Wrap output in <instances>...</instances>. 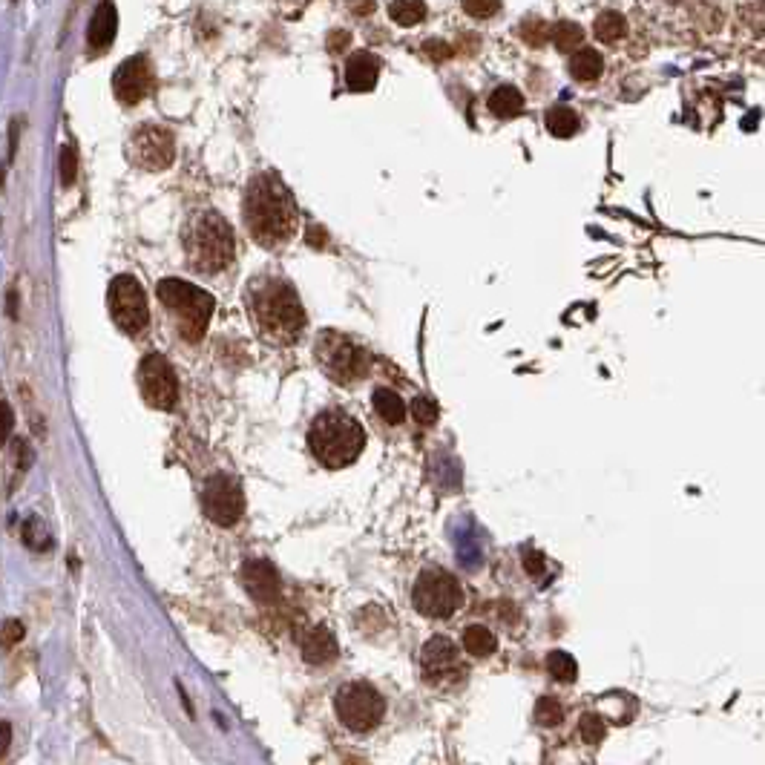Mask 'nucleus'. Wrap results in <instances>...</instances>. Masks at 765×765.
<instances>
[{"mask_svg": "<svg viewBox=\"0 0 765 765\" xmlns=\"http://www.w3.org/2000/svg\"><path fill=\"white\" fill-rule=\"evenodd\" d=\"M24 544L29 550H47L49 544H52V538H49L47 527H44V521L38 518V515H32V518H26L24 524Z\"/></svg>", "mask_w": 765, "mask_h": 765, "instance_id": "cd10ccee", "label": "nucleus"}, {"mask_svg": "<svg viewBox=\"0 0 765 765\" xmlns=\"http://www.w3.org/2000/svg\"><path fill=\"white\" fill-rule=\"evenodd\" d=\"M581 740L587 742V745H599L604 740V734H607V725H604L602 717H596V714H584L581 717Z\"/></svg>", "mask_w": 765, "mask_h": 765, "instance_id": "c756f323", "label": "nucleus"}, {"mask_svg": "<svg viewBox=\"0 0 765 765\" xmlns=\"http://www.w3.org/2000/svg\"><path fill=\"white\" fill-rule=\"evenodd\" d=\"M202 510L208 515L213 524L219 527H231L242 518L245 512V495H242V484L231 478V475H213L205 489H202Z\"/></svg>", "mask_w": 765, "mask_h": 765, "instance_id": "f8f14e48", "label": "nucleus"}, {"mask_svg": "<svg viewBox=\"0 0 765 765\" xmlns=\"http://www.w3.org/2000/svg\"><path fill=\"white\" fill-rule=\"evenodd\" d=\"M535 719H538L541 725H547V728H556L558 722L564 719V708H561V702L553 699V696H541V699H538V705H535Z\"/></svg>", "mask_w": 765, "mask_h": 765, "instance_id": "c85d7f7f", "label": "nucleus"}, {"mask_svg": "<svg viewBox=\"0 0 765 765\" xmlns=\"http://www.w3.org/2000/svg\"><path fill=\"white\" fill-rule=\"evenodd\" d=\"M489 110L498 118H515L524 110V95H521V90L504 84V87H498L495 93L489 95Z\"/></svg>", "mask_w": 765, "mask_h": 765, "instance_id": "aec40b11", "label": "nucleus"}, {"mask_svg": "<svg viewBox=\"0 0 765 765\" xmlns=\"http://www.w3.org/2000/svg\"><path fill=\"white\" fill-rule=\"evenodd\" d=\"M242 584H245L248 596L259 604H274L282 596L279 573L268 561H248L242 567Z\"/></svg>", "mask_w": 765, "mask_h": 765, "instance_id": "2eb2a0df", "label": "nucleus"}, {"mask_svg": "<svg viewBox=\"0 0 765 765\" xmlns=\"http://www.w3.org/2000/svg\"><path fill=\"white\" fill-rule=\"evenodd\" d=\"M6 745H9V725L3 722V728H0V754H6Z\"/></svg>", "mask_w": 765, "mask_h": 765, "instance_id": "37998d69", "label": "nucleus"}, {"mask_svg": "<svg viewBox=\"0 0 765 765\" xmlns=\"http://www.w3.org/2000/svg\"><path fill=\"white\" fill-rule=\"evenodd\" d=\"M141 395L156 409H173L179 400V380L162 354H147L139 366Z\"/></svg>", "mask_w": 765, "mask_h": 765, "instance_id": "ddd939ff", "label": "nucleus"}, {"mask_svg": "<svg viewBox=\"0 0 765 765\" xmlns=\"http://www.w3.org/2000/svg\"><path fill=\"white\" fill-rule=\"evenodd\" d=\"M547 671H550V676L558 679V682L573 685V682H576V676H579V665H576V659H573L570 653H564V650H553V653L547 656Z\"/></svg>", "mask_w": 765, "mask_h": 765, "instance_id": "393cba45", "label": "nucleus"}, {"mask_svg": "<svg viewBox=\"0 0 765 765\" xmlns=\"http://www.w3.org/2000/svg\"><path fill=\"white\" fill-rule=\"evenodd\" d=\"M314 351H317L320 369H323L331 380L343 383V386H348V383H354V380H360V377L369 374L371 357L366 354V348L357 346L354 340H348L346 334L323 331Z\"/></svg>", "mask_w": 765, "mask_h": 765, "instance_id": "423d86ee", "label": "nucleus"}, {"mask_svg": "<svg viewBox=\"0 0 765 765\" xmlns=\"http://www.w3.org/2000/svg\"><path fill=\"white\" fill-rule=\"evenodd\" d=\"M245 225L259 245L277 248L297 231V205L274 173H259L245 190Z\"/></svg>", "mask_w": 765, "mask_h": 765, "instance_id": "f257e3e1", "label": "nucleus"}, {"mask_svg": "<svg viewBox=\"0 0 765 765\" xmlns=\"http://www.w3.org/2000/svg\"><path fill=\"white\" fill-rule=\"evenodd\" d=\"M547 130L556 136V139H570L579 133V116L570 110V107H553L547 113Z\"/></svg>", "mask_w": 765, "mask_h": 765, "instance_id": "5701e85b", "label": "nucleus"}, {"mask_svg": "<svg viewBox=\"0 0 765 765\" xmlns=\"http://www.w3.org/2000/svg\"><path fill=\"white\" fill-rule=\"evenodd\" d=\"M308 446L323 466L343 469L360 458V452L366 446V432L351 415L340 412V409H328L311 423Z\"/></svg>", "mask_w": 765, "mask_h": 765, "instance_id": "20e7f679", "label": "nucleus"}, {"mask_svg": "<svg viewBox=\"0 0 765 765\" xmlns=\"http://www.w3.org/2000/svg\"><path fill=\"white\" fill-rule=\"evenodd\" d=\"M521 38H524L530 47H541V44L550 41V24H544V21H538V18H530V21H524V26H521Z\"/></svg>", "mask_w": 765, "mask_h": 765, "instance_id": "7c9ffc66", "label": "nucleus"}, {"mask_svg": "<svg viewBox=\"0 0 765 765\" xmlns=\"http://www.w3.org/2000/svg\"><path fill=\"white\" fill-rule=\"evenodd\" d=\"M464 648L469 656L484 659V656H492V653L498 650V639H495V633L487 630V627L472 625L464 630Z\"/></svg>", "mask_w": 765, "mask_h": 765, "instance_id": "4be33fe9", "label": "nucleus"}, {"mask_svg": "<svg viewBox=\"0 0 765 765\" xmlns=\"http://www.w3.org/2000/svg\"><path fill=\"white\" fill-rule=\"evenodd\" d=\"M24 633V625L12 619V622H6V625L0 627V645H3V648H12V645H18V642L24 639Z\"/></svg>", "mask_w": 765, "mask_h": 765, "instance_id": "f704fd0d", "label": "nucleus"}, {"mask_svg": "<svg viewBox=\"0 0 765 765\" xmlns=\"http://www.w3.org/2000/svg\"><path fill=\"white\" fill-rule=\"evenodd\" d=\"M302 656L308 665H328L337 659V639L328 633V627H308L302 633Z\"/></svg>", "mask_w": 765, "mask_h": 765, "instance_id": "f3484780", "label": "nucleus"}, {"mask_svg": "<svg viewBox=\"0 0 765 765\" xmlns=\"http://www.w3.org/2000/svg\"><path fill=\"white\" fill-rule=\"evenodd\" d=\"M15 147H18V121H12V130H9V159H15Z\"/></svg>", "mask_w": 765, "mask_h": 765, "instance_id": "a19ab883", "label": "nucleus"}, {"mask_svg": "<svg viewBox=\"0 0 765 765\" xmlns=\"http://www.w3.org/2000/svg\"><path fill=\"white\" fill-rule=\"evenodd\" d=\"M423 49H426V55H432L435 61H443V58L452 55V47L443 44V41H429V44H423Z\"/></svg>", "mask_w": 765, "mask_h": 765, "instance_id": "e433bc0d", "label": "nucleus"}, {"mask_svg": "<svg viewBox=\"0 0 765 765\" xmlns=\"http://www.w3.org/2000/svg\"><path fill=\"white\" fill-rule=\"evenodd\" d=\"M107 305H110V317L113 323L127 331V334H139L150 323V308H147V297L144 288L139 285L136 277L121 274L110 282L107 291Z\"/></svg>", "mask_w": 765, "mask_h": 765, "instance_id": "1a4fd4ad", "label": "nucleus"}, {"mask_svg": "<svg viewBox=\"0 0 765 765\" xmlns=\"http://www.w3.org/2000/svg\"><path fill=\"white\" fill-rule=\"evenodd\" d=\"M371 400H374V412L380 415V420H386L389 426H400L403 423L406 406H403V397L397 395L395 389H377Z\"/></svg>", "mask_w": 765, "mask_h": 765, "instance_id": "6ab92c4d", "label": "nucleus"}, {"mask_svg": "<svg viewBox=\"0 0 765 765\" xmlns=\"http://www.w3.org/2000/svg\"><path fill=\"white\" fill-rule=\"evenodd\" d=\"M12 426H15V415H12L9 403H0V446L9 441V435H12Z\"/></svg>", "mask_w": 765, "mask_h": 765, "instance_id": "c9c22d12", "label": "nucleus"}, {"mask_svg": "<svg viewBox=\"0 0 765 765\" xmlns=\"http://www.w3.org/2000/svg\"><path fill=\"white\" fill-rule=\"evenodd\" d=\"M412 412H415V420L418 423H435L438 420V406H435V400H429V397H418L415 403H412Z\"/></svg>", "mask_w": 765, "mask_h": 765, "instance_id": "72a5a7b5", "label": "nucleus"}, {"mask_svg": "<svg viewBox=\"0 0 765 765\" xmlns=\"http://www.w3.org/2000/svg\"><path fill=\"white\" fill-rule=\"evenodd\" d=\"M75 176H78V156H75V147L67 144V147H61V185L72 187Z\"/></svg>", "mask_w": 765, "mask_h": 765, "instance_id": "2f4dec72", "label": "nucleus"}, {"mask_svg": "<svg viewBox=\"0 0 765 765\" xmlns=\"http://www.w3.org/2000/svg\"><path fill=\"white\" fill-rule=\"evenodd\" d=\"M127 159L150 173L167 170L176 159V139L159 124H144L127 141Z\"/></svg>", "mask_w": 765, "mask_h": 765, "instance_id": "9d476101", "label": "nucleus"}, {"mask_svg": "<svg viewBox=\"0 0 765 765\" xmlns=\"http://www.w3.org/2000/svg\"><path fill=\"white\" fill-rule=\"evenodd\" d=\"M380 75V58L371 52H354L346 64V84L354 93H369Z\"/></svg>", "mask_w": 765, "mask_h": 765, "instance_id": "dca6fc26", "label": "nucleus"}, {"mask_svg": "<svg viewBox=\"0 0 765 765\" xmlns=\"http://www.w3.org/2000/svg\"><path fill=\"white\" fill-rule=\"evenodd\" d=\"M351 3V12H357V15H369L374 12V3L371 0H348Z\"/></svg>", "mask_w": 765, "mask_h": 765, "instance_id": "ea45409f", "label": "nucleus"}, {"mask_svg": "<svg viewBox=\"0 0 765 765\" xmlns=\"http://www.w3.org/2000/svg\"><path fill=\"white\" fill-rule=\"evenodd\" d=\"M420 668H423V679L429 685H438V688L461 685V679L466 676L458 645L452 639H446V636H432L423 645V650H420Z\"/></svg>", "mask_w": 765, "mask_h": 765, "instance_id": "9b49d317", "label": "nucleus"}, {"mask_svg": "<svg viewBox=\"0 0 765 765\" xmlns=\"http://www.w3.org/2000/svg\"><path fill=\"white\" fill-rule=\"evenodd\" d=\"M464 9L472 18H492L501 9V0H464Z\"/></svg>", "mask_w": 765, "mask_h": 765, "instance_id": "473e14b6", "label": "nucleus"}, {"mask_svg": "<svg viewBox=\"0 0 765 765\" xmlns=\"http://www.w3.org/2000/svg\"><path fill=\"white\" fill-rule=\"evenodd\" d=\"M334 708L348 731L366 734L383 719V696L369 682H348L334 699Z\"/></svg>", "mask_w": 765, "mask_h": 765, "instance_id": "6e6552de", "label": "nucleus"}, {"mask_svg": "<svg viewBox=\"0 0 765 765\" xmlns=\"http://www.w3.org/2000/svg\"><path fill=\"white\" fill-rule=\"evenodd\" d=\"M15 449H18V466H21V469H26V466L32 464V455H29V446H26L24 441H18V443H15Z\"/></svg>", "mask_w": 765, "mask_h": 765, "instance_id": "58836bf2", "label": "nucleus"}, {"mask_svg": "<svg viewBox=\"0 0 765 765\" xmlns=\"http://www.w3.org/2000/svg\"><path fill=\"white\" fill-rule=\"evenodd\" d=\"M113 90L121 104H139L153 90V70L144 55L127 58L113 75Z\"/></svg>", "mask_w": 765, "mask_h": 765, "instance_id": "4468645a", "label": "nucleus"}, {"mask_svg": "<svg viewBox=\"0 0 765 765\" xmlns=\"http://www.w3.org/2000/svg\"><path fill=\"white\" fill-rule=\"evenodd\" d=\"M346 44H348V35H343V32H340V35H331V49H334V52H340Z\"/></svg>", "mask_w": 765, "mask_h": 765, "instance_id": "79ce46f5", "label": "nucleus"}, {"mask_svg": "<svg viewBox=\"0 0 765 765\" xmlns=\"http://www.w3.org/2000/svg\"><path fill=\"white\" fill-rule=\"evenodd\" d=\"M118 32V12L116 6L110 0H104L98 9H95L93 21H90V29H87V41L95 52H104V49L113 44Z\"/></svg>", "mask_w": 765, "mask_h": 765, "instance_id": "a211bd4d", "label": "nucleus"}, {"mask_svg": "<svg viewBox=\"0 0 765 765\" xmlns=\"http://www.w3.org/2000/svg\"><path fill=\"white\" fill-rule=\"evenodd\" d=\"M392 21L400 26H415L426 18V3L423 0H395L389 6Z\"/></svg>", "mask_w": 765, "mask_h": 765, "instance_id": "a878e982", "label": "nucleus"}, {"mask_svg": "<svg viewBox=\"0 0 765 765\" xmlns=\"http://www.w3.org/2000/svg\"><path fill=\"white\" fill-rule=\"evenodd\" d=\"M251 314L259 334L279 346L297 343L305 328V311L294 285L279 277H259L251 282Z\"/></svg>", "mask_w": 765, "mask_h": 765, "instance_id": "f03ea898", "label": "nucleus"}, {"mask_svg": "<svg viewBox=\"0 0 765 765\" xmlns=\"http://www.w3.org/2000/svg\"><path fill=\"white\" fill-rule=\"evenodd\" d=\"M570 72L576 81H596L604 72L602 55L596 49H579L573 58H570Z\"/></svg>", "mask_w": 765, "mask_h": 765, "instance_id": "412c9836", "label": "nucleus"}, {"mask_svg": "<svg viewBox=\"0 0 765 765\" xmlns=\"http://www.w3.org/2000/svg\"><path fill=\"white\" fill-rule=\"evenodd\" d=\"M412 602L426 619H452L464 604V587L449 570L432 567L420 573Z\"/></svg>", "mask_w": 765, "mask_h": 765, "instance_id": "0eeeda50", "label": "nucleus"}, {"mask_svg": "<svg viewBox=\"0 0 765 765\" xmlns=\"http://www.w3.org/2000/svg\"><path fill=\"white\" fill-rule=\"evenodd\" d=\"M185 254L193 271L199 274H219L236 256V239L231 225L216 213L202 210L190 216L185 228Z\"/></svg>", "mask_w": 765, "mask_h": 765, "instance_id": "7ed1b4c3", "label": "nucleus"}, {"mask_svg": "<svg viewBox=\"0 0 765 765\" xmlns=\"http://www.w3.org/2000/svg\"><path fill=\"white\" fill-rule=\"evenodd\" d=\"M524 558H527V573H530V576H538V573L544 570V558L538 556V553L527 550V553H524Z\"/></svg>", "mask_w": 765, "mask_h": 765, "instance_id": "4c0bfd02", "label": "nucleus"}, {"mask_svg": "<svg viewBox=\"0 0 765 765\" xmlns=\"http://www.w3.org/2000/svg\"><path fill=\"white\" fill-rule=\"evenodd\" d=\"M159 300H162L164 308H170L176 328L187 343H199L205 337L213 308H216V302L208 291L190 285L185 279H162L159 282Z\"/></svg>", "mask_w": 765, "mask_h": 765, "instance_id": "39448f33", "label": "nucleus"}, {"mask_svg": "<svg viewBox=\"0 0 765 765\" xmlns=\"http://www.w3.org/2000/svg\"><path fill=\"white\" fill-rule=\"evenodd\" d=\"M593 32L602 44H616L619 38H625L627 21L619 12H602L593 24Z\"/></svg>", "mask_w": 765, "mask_h": 765, "instance_id": "b1692460", "label": "nucleus"}, {"mask_svg": "<svg viewBox=\"0 0 765 765\" xmlns=\"http://www.w3.org/2000/svg\"><path fill=\"white\" fill-rule=\"evenodd\" d=\"M550 41L561 52H573V49H581V44H584V29L579 24L564 21V24H556L550 29Z\"/></svg>", "mask_w": 765, "mask_h": 765, "instance_id": "bb28decb", "label": "nucleus"}]
</instances>
